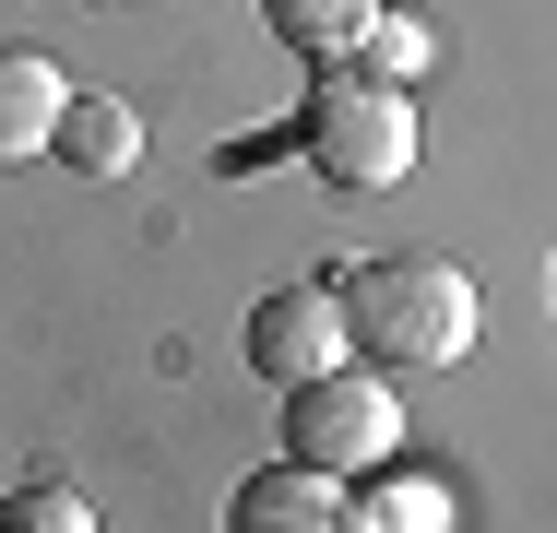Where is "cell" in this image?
I'll return each instance as SVG.
<instances>
[{"instance_id": "5b68a950", "label": "cell", "mask_w": 557, "mask_h": 533, "mask_svg": "<svg viewBox=\"0 0 557 533\" xmlns=\"http://www.w3.org/2000/svg\"><path fill=\"white\" fill-rule=\"evenodd\" d=\"M462 522V498H450V474L440 462H380V474H356L344 486V533H450Z\"/></svg>"}, {"instance_id": "52a82bcc", "label": "cell", "mask_w": 557, "mask_h": 533, "mask_svg": "<svg viewBox=\"0 0 557 533\" xmlns=\"http://www.w3.org/2000/svg\"><path fill=\"white\" fill-rule=\"evenodd\" d=\"M48 154H60L72 178L119 190V178L143 166V107H131V96H60V131H48Z\"/></svg>"}, {"instance_id": "7a4b0ae2", "label": "cell", "mask_w": 557, "mask_h": 533, "mask_svg": "<svg viewBox=\"0 0 557 533\" xmlns=\"http://www.w3.org/2000/svg\"><path fill=\"white\" fill-rule=\"evenodd\" d=\"M416 84H392V72H368V60H321L309 72V96H297V166L344 190V202H368V190H404L416 178Z\"/></svg>"}, {"instance_id": "6da1fadb", "label": "cell", "mask_w": 557, "mask_h": 533, "mask_svg": "<svg viewBox=\"0 0 557 533\" xmlns=\"http://www.w3.org/2000/svg\"><path fill=\"white\" fill-rule=\"evenodd\" d=\"M344 285V344L380 368V380H428V368H462L486 344V285L440 261V249H404V261H356Z\"/></svg>"}, {"instance_id": "3957f363", "label": "cell", "mask_w": 557, "mask_h": 533, "mask_svg": "<svg viewBox=\"0 0 557 533\" xmlns=\"http://www.w3.org/2000/svg\"><path fill=\"white\" fill-rule=\"evenodd\" d=\"M404 450V404H392V380L380 368H321V380H297L285 392V462H309V474H333V486H356V474H380Z\"/></svg>"}, {"instance_id": "30bf717a", "label": "cell", "mask_w": 557, "mask_h": 533, "mask_svg": "<svg viewBox=\"0 0 557 533\" xmlns=\"http://www.w3.org/2000/svg\"><path fill=\"white\" fill-rule=\"evenodd\" d=\"M0 533H108V522H96V498H72L60 474H24V486L0 498Z\"/></svg>"}, {"instance_id": "8992f818", "label": "cell", "mask_w": 557, "mask_h": 533, "mask_svg": "<svg viewBox=\"0 0 557 533\" xmlns=\"http://www.w3.org/2000/svg\"><path fill=\"white\" fill-rule=\"evenodd\" d=\"M225 533H344V486L309 462H261V474H237Z\"/></svg>"}, {"instance_id": "9c48e42d", "label": "cell", "mask_w": 557, "mask_h": 533, "mask_svg": "<svg viewBox=\"0 0 557 533\" xmlns=\"http://www.w3.org/2000/svg\"><path fill=\"white\" fill-rule=\"evenodd\" d=\"M261 24L285 48H309V60H356L368 24H380V0H261Z\"/></svg>"}, {"instance_id": "ba28073f", "label": "cell", "mask_w": 557, "mask_h": 533, "mask_svg": "<svg viewBox=\"0 0 557 533\" xmlns=\"http://www.w3.org/2000/svg\"><path fill=\"white\" fill-rule=\"evenodd\" d=\"M60 96H72V72H60L48 48H0V166L48 154V131H60Z\"/></svg>"}, {"instance_id": "8fae6325", "label": "cell", "mask_w": 557, "mask_h": 533, "mask_svg": "<svg viewBox=\"0 0 557 533\" xmlns=\"http://www.w3.org/2000/svg\"><path fill=\"white\" fill-rule=\"evenodd\" d=\"M356 60H368V72H392V84H416V72L440 60V36H428L404 0H380V24H368V48H356Z\"/></svg>"}, {"instance_id": "277c9868", "label": "cell", "mask_w": 557, "mask_h": 533, "mask_svg": "<svg viewBox=\"0 0 557 533\" xmlns=\"http://www.w3.org/2000/svg\"><path fill=\"white\" fill-rule=\"evenodd\" d=\"M237 344H249V380H273V392L344 368V356H356V344H344V285H333V273H321V285H273Z\"/></svg>"}]
</instances>
